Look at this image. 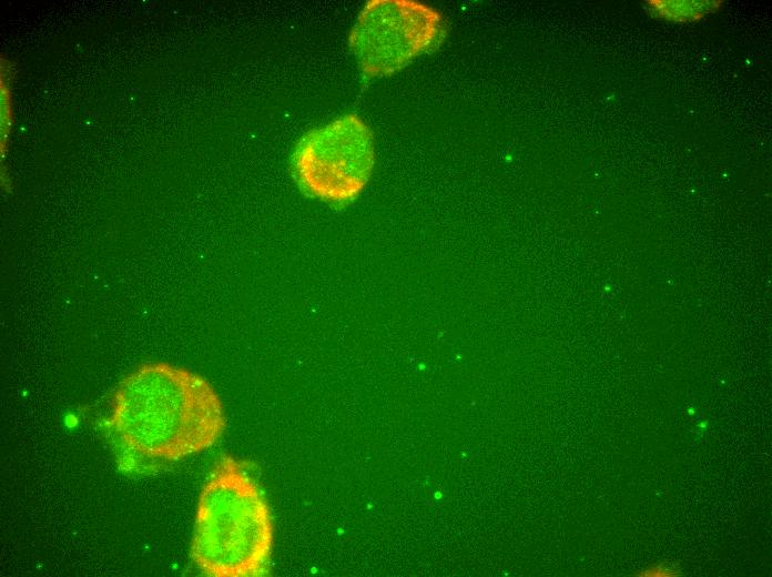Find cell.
I'll return each mask as SVG.
<instances>
[{
	"label": "cell",
	"instance_id": "1",
	"mask_svg": "<svg viewBox=\"0 0 772 577\" xmlns=\"http://www.w3.org/2000/svg\"><path fill=\"white\" fill-rule=\"evenodd\" d=\"M106 423L132 452L180 460L212 447L225 431L226 417L205 378L154 362L140 365L119 383Z\"/></svg>",
	"mask_w": 772,
	"mask_h": 577
},
{
	"label": "cell",
	"instance_id": "2",
	"mask_svg": "<svg viewBox=\"0 0 772 577\" xmlns=\"http://www.w3.org/2000/svg\"><path fill=\"white\" fill-rule=\"evenodd\" d=\"M274 544L271 508L237 458L224 455L204 483L190 555L210 577H256L268 567Z\"/></svg>",
	"mask_w": 772,
	"mask_h": 577
},
{
	"label": "cell",
	"instance_id": "3",
	"mask_svg": "<svg viewBox=\"0 0 772 577\" xmlns=\"http://www.w3.org/2000/svg\"><path fill=\"white\" fill-rule=\"evenodd\" d=\"M446 22L436 9L412 0H372L359 12L349 48L367 80L389 75L439 47Z\"/></svg>",
	"mask_w": 772,
	"mask_h": 577
},
{
	"label": "cell",
	"instance_id": "4",
	"mask_svg": "<svg viewBox=\"0 0 772 577\" xmlns=\"http://www.w3.org/2000/svg\"><path fill=\"white\" fill-rule=\"evenodd\" d=\"M375 163L373 134L355 114L342 115L305 134L293 153V169L311 196L332 203L354 200Z\"/></svg>",
	"mask_w": 772,
	"mask_h": 577
},
{
	"label": "cell",
	"instance_id": "5",
	"mask_svg": "<svg viewBox=\"0 0 772 577\" xmlns=\"http://www.w3.org/2000/svg\"><path fill=\"white\" fill-rule=\"evenodd\" d=\"M653 17L674 22L694 21L715 10L717 1H649Z\"/></svg>",
	"mask_w": 772,
	"mask_h": 577
},
{
	"label": "cell",
	"instance_id": "6",
	"mask_svg": "<svg viewBox=\"0 0 772 577\" xmlns=\"http://www.w3.org/2000/svg\"><path fill=\"white\" fill-rule=\"evenodd\" d=\"M1 69L4 70V73L3 71L1 73V150L3 152L8 132L10 130L9 128L12 119V109L11 93L8 79V65L4 64L1 67Z\"/></svg>",
	"mask_w": 772,
	"mask_h": 577
},
{
	"label": "cell",
	"instance_id": "7",
	"mask_svg": "<svg viewBox=\"0 0 772 577\" xmlns=\"http://www.w3.org/2000/svg\"><path fill=\"white\" fill-rule=\"evenodd\" d=\"M640 575H642V576H658V577L677 576L678 570L673 569L672 567L667 566L666 564H657V565H653L651 567H648Z\"/></svg>",
	"mask_w": 772,
	"mask_h": 577
}]
</instances>
